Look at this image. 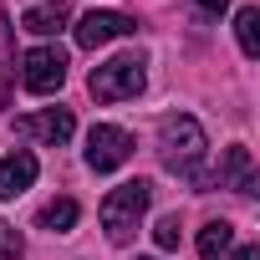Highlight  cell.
<instances>
[{"label": "cell", "instance_id": "obj_1", "mask_svg": "<svg viewBox=\"0 0 260 260\" xmlns=\"http://www.w3.org/2000/svg\"><path fill=\"white\" fill-rule=\"evenodd\" d=\"M204 148H209V138H204L199 117L169 112V117L158 122V158H164L169 174H179V179L194 184V179H199V164H204Z\"/></svg>", "mask_w": 260, "mask_h": 260}, {"label": "cell", "instance_id": "obj_2", "mask_svg": "<svg viewBox=\"0 0 260 260\" xmlns=\"http://www.w3.org/2000/svg\"><path fill=\"white\" fill-rule=\"evenodd\" d=\"M148 204H153V184H148V179L117 184V189L102 199V230H107V240H112V245L133 240V230H138V219L148 214Z\"/></svg>", "mask_w": 260, "mask_h": 260}, {"label": "cell", "instance_id": "obj_3", "mask_svg": "<svg viewBox=\"0 0 260 260\" xmlns=\"http://www.w3.org/2000/svg\"><path fill=\"white\" fill-rule=\"evenodd\" d=\"M143 82H148V61H143L138 51H122V56H112V61L92 67V77H87V87H92V97H97V102L138 97V92H143Z\"/></svg>", "mask_w": 260, "mask_h": 260}, {"label": "cell", "instance_id": "obj_4", "mask_svg": "<svg viewBox=\"0 0 260 260\" xmlns=\"http://www.w3.org/2000/svg\"><path fill=\"white\" fill-rule=\"evenodd\" d=\"M21 82H26V92H36V97L56 92V87L67 82V51H61V46H31V51L21 56Z\"/></svg>", "mask_w": 260, "mask_h": 260}, {"label": "cell", "instance_id": "obj_5", "mask_svg": "<svg viewBox=\"0 0 260 260\" xmlns=\"http://www.w3.org/2000/svg\"><path fill=\"white\" fill-rule=\"evenodd\" d=\"M127 153H133V138H127L122 127H112V122H97L92 133H87V169H97V174H112V169H122V164H127Z\"/></svg>", "mask_w": 260, "mask_h": 260}, {"label": "cell", "instance_id": "obj_6", "mask_svg": "<svg viewBox=\"0 0 260 260\" xmlns=\"http://www.w3.org/2000/svg\"><path fill=\"white\" fill-rule=\"evenodd\" d=\"M133 31H138V21H127L122 11H87L77 21V46L82 51H97V46H107L117 36H133Z\"/></svg>", "mask_w": 260, "mask_h": 260}, {"label": "cell", "instance_id": "obj_7", "mask_svg": "<svg viewBox=\"0 0 260 260\" xmlns=\"http://www.w3.org/2000/svg\"><path fill=\"white\" fill-rule=\"evenodd\" d=\"M16 133L56 148V143H67V138L77 133V117H72V107H41V112H31V117H16Z\"/></svg>", "mask_w": 260, "mask_h": 260}, {"label": "cell", "instance_id": "obj_8", "mask_svg": "<svg viewBox=\"0 0 260 260\" xmlns=\"http://www.w3.org/2000/svg\"><path fill=\"white\" fill-rule=\"evenodd\" d=\"M194 184H219V189H240V194H255V164H250V148L245 143H235V148H224V158H219V174H199Z\"/></svg>", "mask_w": 260, "mask_h": 260}, {"label": "cell", "instance_id": "obj_9", "mask_svg": "<svg viewBox=\"0 0 260 260\" xmlns=\"http://www.w3.org/2000/svg\"><path fill=\"white\" fill-rule=\"evenodd\" d=\"M36 174H41V164H36V153H26V148H16L11 158H0V199L26 194V189L36 184Z\"/></svg>", "mask_w": 260, "mask_h": 260}, {"label": "cell", "instance_id": "obj_10", "mask_svg": "<svg viewBox=\"0 0 260 260\" xmlns=\"http://www.w3.org/2000/svg\"><path fill=\"white\" fill-rule=\"evenodd\" d=\"M67 21H72V6H67V0H46V6H31V11L21 16V26H26L31 36H56Z\"/></svg>", "mask_w": 260, "mask_h": 260}, {"label": "cell", "instance_id": "obj_11", "mask_svg": "<svg viewBox=\"0 0 260 260\" xmlns=\"http://www.w3.org/2000/svg\"><path fill=\"white\" fill-rule=\"evenodd\" d=\"M77 214H82V209H77V199H51V204L36 214V224H41V230H51V235H67V230L77 224Z\"/></svg>", "mask_w": 260, "mask_h": 260}, {"label": "cell", "instance_id": "obj_12", "mask_svg": "<svg viewBox=\"0 0 260 260\" xmlns=\"http://www.w3.org/2000/svg\"><path fill=\"white\" fill-rule=\"evenodd\" d=\"M230 245H235V224H224V219H209V224L199 230V255H204V260H219Z\"/></svg>", "mask_w": 260, "mask_h": 260}, {"label": "cell", "instance_id": "obj_13", "mask_svg": "<svg viewBox=\"0 0 260 260\" xmlns=\"http://www.w3.org/2000/svg\"><path fill=\"white\" fill-rule=\"evenodd\" d=\"M235 36H240V51L255 61V56H260V11H255V6H245V11L235 16Z\"/></svg>", "mask_w": 260, "mask_h": 260}, {"label": "cell", "instance_id": "obj_14", "mask_svg": "<svg viewBox=\"0 0 260 260\" xmlns=\"http://www.w3.org/2000/svg\"><path fill=\"white\" fill-rule=\"evenodd\" d=\"M153 240H158V250H174L179 245V214H164L158 230H153Z\"/></svg>", "mask_w": 260, "mask_h": 260}, {"label": "cell", "instance_id": "obj_15", "mask_svg": "<svg viewBox=\"0 0 260 260\" xmlns=\"http://www.w3.org/2000/svg\"><path fill=\"white\" fill-rule=\"evenodd\" d=\"M0 250H21V235H16L6 219H0Z\"/></svg>", "mask_w": 260, "mask_h": 260}, {"label": "cell", "instance_id": "obj_16", "mask_svg": "<svg viewBox=\"0 0 260 260\" xmlns=\"http://www.w3.org/2000/svg\"><path fill=\"white\" fill-rule=\"evenodd\" d=\"M230 260H260V245H240V250H235Z\"/></svg>", "mask_w": 260, "mask_h": 260}, {"label": "cell", "instance_id": "obj_17", "mask_svg": "<svg viewBox=\"0 0 260 260\" xmlns=\"http://www.w3.org/2000/svg\"><path fill=\"white\" fill-rule=\"evenodd\" d=\"M194 6H199V11H209V16H219V11L230 6V0H194Z\"/></svg>", "mask_w": 260, "mask_h": 260}, {"label": "cell", "instance_id": "obj_18", "mask_svg": "<svg viewBox=\"0 0 260 260\" xmlns=\"http://www.w3.org/2000/svg\"><path fill=\"white\" fill-rule=\"evenodd\" d=\"M0 260H21V250H0Z\"/></svg>", "mask_w": 260, "mask_h": 260}]
</instances>
